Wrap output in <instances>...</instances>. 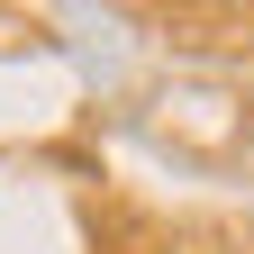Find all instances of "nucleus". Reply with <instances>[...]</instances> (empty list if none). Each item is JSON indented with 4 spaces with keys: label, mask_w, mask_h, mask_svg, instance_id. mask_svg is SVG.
<instances>
[]
</instances>
